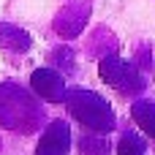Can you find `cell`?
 Here are the masks:
<instances>
[{
    "label": "cell",
    "mask_w": 155,
    "mask_h": 155,
    "mask_svg": "<svg viewBox=\"0 0 155 155\" xmlns=\"http://www.w3.org/2000/svg\"><path fill=\"white\" fill-rule=\"evenodd\" d=\"M65 106L74 120H79L90 134H109L114 131V112L112 106L87 90H71L65 93Z\"/></svg>",
    "instance_id": "1"
},
{
    "label": "cell",
    "mask_w": 155,
    "mask_h": 155,
    "mask_svg": "<svg viewBox=\"0 0 155 155\" xmlns=\"http://www.w3.org/2000/svg\"><path fill=\"white\" fill-rule=\"evenodd\" d=\"M101 79L109 82V84H112L114 90H120L123 95H134V93H142V90H144L142 74H139L131 63H125V60H120V57H106V60L101 63Z\"/></svg>",
    "instance_id": "2"
},
{
    "label": "cell",
    "mask_w": 155,
    "mask_h": 155,
    "mask_svg": "<svg viewBox=\"0 0 155 155\" xmlns=\"http://www.w3.org/2000/svg\"><path fill=\"white\" fill-rule=\"evenodd\" d=\"M8 98L5 101V90L0 87V125L14 128V131H30V117H33V104L27 101V95L16 93L14 87H8Z\"/></svg>",
    "instance_id": "3"
},
{
    "label": "cell",
    "mask_w": 155,
    "mask_h": 155,
    "mask_svg": "<svg viewBox=\"0 0 155 155\" xmlns=\"http://www.w3.org/2000/svg\"><path fill=\"white\" fill-rule=\"evenodd\" d=\"M71 150V128L63 120H54L38 139L35 155H68Z\"/></svg>",
    "instance_id": "4"
},
{
    "label": "cell",
    "mask_w": 155,
    "mask_h": 155,
    "mask_svg": "<svg viewBox=\"0 0 155 155\" xmlns=\"http://www.w3.org/2000/svg\"><path fill=\"white\" fill-rule=\"evenodd\" d=\"M30 87H33L44 101H52V104L65 101V82H63V76H60L57 71H52V68H38V71H33Z\"/></svg>",
    "instance_id": "5"
},
{
    "label": "cell",
    "mask_w": 155,
    "mask_h": 155,
    "mask_svg": "<svg viewBox=\"0 0 155 155\" xmlns=\"http://www.w3.org/2000/svg\"><path fill=\"white\" fill-rule=\"evenodd\" d=\"M131 114H134V120L142 125V131L150 134V136L155 139V104H150V101H139V104H134Z\"/></svg>",
    "instance_id": "6"
},
{
    "label": "cell",
    "mask_w": 155,
    "mask_h": 155,
    "mask_svg": "<svg viewBox=\"0 0 155 155\" xmlns=\"http://www.w3.org/2000/svg\"><path fill=\"white\" fill-rule=\"evenodd\" d=\"M79 153L82 155H109V144L101 134H84L79 139Z\"/></svg>",
    "instance_id": "7"
},
{
    "label": "cell",
    "mask_w": 155,
    "mask_h": 155,
    "mask_svg": "<svg viewBox=\"0 0 155 155\" xmlns=\"http://www.w3.org/2000/svg\"><path fill=\"white\" fill-rule=\"evenodd\" d=\"M117 155H147V147L136 134H123L117 142Z\"/></svg>",
    "instance_id": "8"
}]
</instances>
